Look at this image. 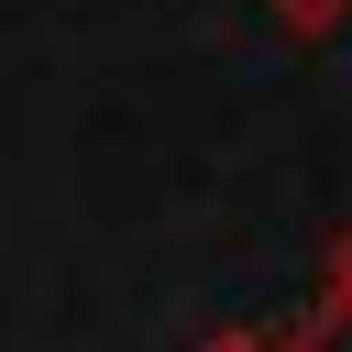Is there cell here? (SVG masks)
<instances>
[{
    "mask_svg": "<svg viewBox=\"0 0 352 352\" xmlns=\"http://www.w3.org/2000/svg\"><path fill=\"white\" fill-rule=\"evenodd\" d=\"M275 352H352V286H319V297L275 330Z\"/></svg>",
    "mask_w": 352,
    "mask_h": 352,
    "instance_id": "cell-1",
    "label": "cell"
},
{
    "mask_svg": "<svg viewBox=\"0 0 352 352\" xmlns=\"http://www.w3.org/2000/svg\"><path fill=\"white\" fill-rule=\"evenodd\" d=\"M275 11V33H297V44H330L341 22H352V0H264Z\"/></svg>",
    "mask_w": 352,
    "mask_h": 352,
    "instance_id": "cell-2",
    "label": "cell"
},
{
    "mask_svg": "<svg viewBox=\"0 0 352 352\" xmlns=\"http://www.w3.org/2000/svg\"><path fill=\"white\" fill-rule=\"evenodd\" d=\"M198 352H275V330H220V341H198Z\"/></svg>",
    "mask_w": 352,
    "mask_h": 352,
    "instance_id": "cell-3",
    "label": "cell"
},
{
    "mask_svg": "<svg viewBox=\"0 0 352 352\" xmlns=\"http://www.w3.org/2000/svg\"><path fill=\"white\" fill-rule=\"evenodd\" d=\"M330 286H352V231H341V242H330Z\"/></svg>",
    "mask_w": 352,
    "mask_h": 352,
    "instance_id": "cell-4",
    "label": "cell"
}]
</instances>
